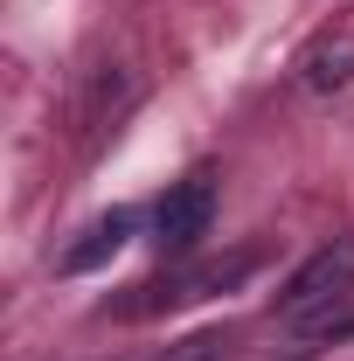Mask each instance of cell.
<instances>
[{"mask_svg": "<svg viewBox=\"0 0 354 361\" xmlns=\"http://www.w3.org/2000/svg\"><path fill=\"white\" fill-rule=\"evenodd\" d=\"M278 319L292 334H312V341L354 334V243H326L319 257L292 271L278 292Z\"/></svg>", "mask_w": 354, "mask_h": 361, "instance_id": "cell-1", "label": "cell"}, {"mask_svg": "<svg viewBox=\"0 0 354 361\" xmlns=\"http://www.w3.org/2000/svg\"><path fill=\"white\" fill-rule=\"evenodd\" d=\"M209 223H216V188L209 180H174L153 209V243L160 250H195L209 236Z\"/></svg>", "mask_w": 354, "mask_h": 361, "instance_id": "cell-2", "label": "cell"}, {"mask_svg": "<svg viewBox=\"0 0 354 361\" xmlns=\"http://www.w3.org/2000/svg\"><path fill=\"white\" fill-rule=\"evenodd\" d=\"M257 271V257L243 250V257H222V264H202V271H181V278H167V285H146L153 299H139V313L146 306H188V299H209V292H229V285H243Z\"/></svg>", "mask_w": 354, "mask_h": 361, "instance_id": "cell-3", "label": "cell"}, {"mask_svg": "<svg viewBox=\"0 0 354 361\" xmlns=\"http://www.w3.org/2000/svg\"><path fill=\"white\" fill-rule=\"evenodd\" d=\"M126 236H133V216H126V209H111L104 223L84 229V243H70V250H63V271H70V278H77V271H97L104 257H118V243H126Z\"/></svg>", "mask_w": 354, "mask_h": 361, "instance_id": "cell-4", "label": "cell"}, {"mask_svg": "<svg viewBox=\"0 0 354 361\" xmlns=\"http://www.w3.org/2000/svg\"><path fill=\"white\" fill-rule=\"evenodd\" d=\"M354 84V42H319L306 56V90H348Z\"/></svg>", "mask_w": 354, "mask_h": 361, "instance_id": "cell-5", "label": "cell"}, {"mask_svg": "<svg viewBox=\"0 0 354 361\" xmlns=\"http://www.w3.org/2000/svg\"><path fill=\"white\" fill-rule=\"evenodd\" d=\"M229 348H236L229 326H202V334H188V341H167L153 361H229Z\"/></svg>", "mask_w": 354, "mask_h": 361, "instance_id": "cell-6", "label": "cell"}]
</instances>
